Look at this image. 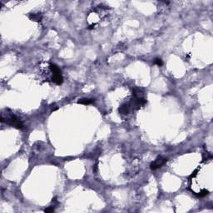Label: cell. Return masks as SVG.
Here are the masks:
<instances>
[{
    "label": "cell",
    "mask_w": 213,
    "mask_h": 213,
    "mask_svg": "<svg viewBox=\"0 0 213 213\" xmlns=\"http://www.w3.org/2000/svg\"><path fill=\"white\" fill-rule=\"evenodd\" d=\"M45 212H53L54 211V208L53 207H48L47 209H45Z\"/></svg>",
    "instance_id": "7"
},
{
    "label": "cell",
    "mask_w": 213,
    "mask_h": 213,
    "mask_svg": "<svg viewBox=\"0 0 213 213\" xmlns=\"http://www.w3.org/2000/svg\"><path fill=\"white\" fill-rule=\"evenodd\" d=\"M154 63H155V64H157V66H159V67L162 66V64H163V63H162L161 58H156L154 60Z\"/></svg>",
    "instance_id": "6"
},
{
    "label": "cell",
    "mask_w": 213,
    "mask_h": 213,
    "mask_svg": "<svg viewBox=\"0 0 213 213\" xmlns=\"http://www.w3.org/2000/svg\"><path fill=\"white\" fill-rule=\"evenodd\" d=\"M131 106H132V104L131 103H125V104L122 105L119 108V112L121 114H123V115L128 114L130 110H131Z\"/></svg>",
    "instance_id": "3"
},
{
    "label": "cell",
    "mask_w": 213,
    "mask_h": 213,
    "mask_svg": "<svg viewBox=\"0 0 213 213\" xmlns=\"http://www.w3.org/2000/svg\"><path fill=\"white\" fill-rule=\"evenodd\" d=\"M94 102L93 99H88V98H84V99H81L78 102H77V103L79 104H83V105H89V104H92L93 102Z\"/></svg>",
    "instance_id": "5"
},
{
    "label": "cell",
    "mask_w": 213,
    "mask_h": 213,
    "mask_svg": "<svg viewBox=\"0 0 213 213\" xmlns=\"http://www.w3.org/2000/svg\"><path fill=\"white\" fill-rule=\"evenodd\" d=\"M6 122L8 124V125L12 126L13 127H16L17 129H21L23 127V123L20 122V120L17 118L15 116H11L10 118H8L7 119Z\"/></svg>",
    "instance_id": "1"
},
{
    "label": "cell",
    "mask_w": 213,
    "mask_h": 213,
    "mask_svg": "<svg viewBox=\"0 0 213 213\" xmlns=\"http://www.w3.org/2000/svg\"><path fill=\"white\" fill-rule=\"evenodd\" d=\"M30 19H32L33 21H37V22H39L42 19V15L40 13H32L29 15Z\"/></svg>",
    "instance_id": "4"
},
{
    "label": "cell",
    "mask_w": 213,
    "mask_h": 213,
    "mask_svg": "<svg viewBox=\"0 0 213 213\" xmlns=\"http://www.w3.org/2000/svg\"><path fill=\"white\" fill-rule=\"evenodd\" d=\"M166 161H167V159H166L164 157H162L157 158L154 162H152L151 163V166H150L151 169L152 170H156V169H157L159 167H162V166L164 165L165 163L166 162Z\"/></svg>",
    "instance_id": "2"
}]
</instances>
